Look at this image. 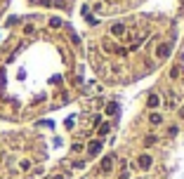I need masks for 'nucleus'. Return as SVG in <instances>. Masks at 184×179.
I'll return each instance as SVG.
<instances>
[{
	"mask_svg": "<svg viewBox=\"0 0 184 179\" xmlns=\"http://www.w3.org/2000/svg\"><path fill=\"white\" fill-rule=\"evenodd\" d=\"M139 167H151V156H139Z\"/></svg>",
	"mask_w": 184,
	"mask_h": 179,
	"instance_id": "obj_1",
	"label": "nucleus"
},
{
	"mask_svg": "<svg viewBox=\"0 0 184 179\" xmlns=\"http://www.w3.org/2000/svg\"><path fill=\"white\" fill-rule=\"evenodd\" d=\"M158 101H161V99H158L156 94H153V97H149V106H151V109H156V106H158Z\"/></svg>",
	"mask_w": 184,
	"mask_h": 179,
	"instance_id": "obj_5",
	"label": "nucleus"
},
{
	"mask_svg": "<svg viewBox=\"0 0 184 179\" xmlns=\"http://www.w3.org/2000/svg\"><path fill=\"white\" fill-rule=\"evenodd\" d=\"M111 33H114V36H123L125 26H123V24H114V26H111Z\"/></svg>",
	"mask_w": 184,
	"mask_h": 179,
	"instance_id": "obj_2",
	"label": "nucleus"
},
{
	"mask_svg": "<svg viewBox=\"0 0 184 179\" xmlns=\"http://www.w3.org/2000/svg\"><path fill=\"white\" fill-rule=\"evenodd\" d=\"M116 111H118V104H109L106 106V113H116Z\"/></svg>",
	"mask_w": 184,
	"mask_h": 179,
	"instance_id": "obj_7",
	"label": "nucleus"
},
{
	"mask_svg": "<svg viewBox=\"0 0 184 179\" xmlns=\"http://www.w3.org/2000/svg\"><path fill=\"white\" fill-rule=\"evenodd\" d=\"M99 148H102V144H99V142H92L90 144V153H97Z\"/></svg>",
	"mask_w": 184,
	"mask_h": 179,
	"instance_id": "obj_6",
	"label": "nucleus"
},
{
	"mask_svg": "<svg viewBox=\"0 0 184 179\" xmlns=\"http://www.w3.org/2000/svg\"><path fill=\"white\" fill-rule=\"evenodd\" d=\"M168 54H170V42H168V45H163V47H158V57H161V59H165Z\"/></svg>",
	"mask_w": 184,
	"mask_h": 179,
	"instance_id": "obj_3",
	"label": "nucleus"
},
{
	"mask_svg": "<svg viewBox=\"0 0 184 179\" xmlns=\"http://www.w3.org/2000/svg\"><path fill=\"white\" fill-rule=\"evenodd\" d=\"M179 118H184V106H182V109H179Z\"/></svg>",
	"mask_w": 184,
	"mask_h": 179,
	"instance_id": "obj_9",
	"label": "nucleus"
},
{
	"mask_svg": "<svg viewBox=\"0 0 184 179\" xmlns=\"http://www.w3.org/2000/svg\"><path fill=\"white\" fill-rule=\"evenodd\" d=\"M111 170V158H104L102 160V172H109Z\"/></svg>",
	"mask_w": 184,
	"mask_h": 179,
	"instance_id": "obj_4",
	"label": "nucleus"
},
{
	"mask_svg": "<svg viewBox=\"0 0 184 179\" xmlns=\"http://www.w3.org/2000/svg\"><path fill=\"white\" fill-rule=\"evenodd\" d=\"M151 123H153V125H158V123H161V116H158V113H151Z\"/></svg>",
	"mask_w": 184,
	"mask_h": 179,
	"instance_id": "obj_8",
	"label": "nucleus"
}]
</instances>
